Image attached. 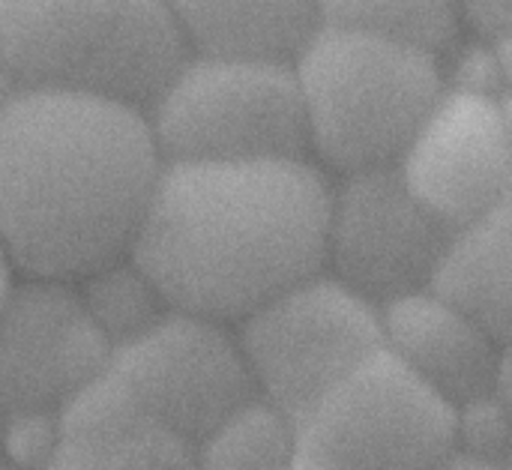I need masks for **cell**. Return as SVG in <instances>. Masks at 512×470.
Segmentation results:
<instances>
[{"mask_svg": "<svg viewBox=\"0 0 512 470\" xmlns=\"http://www.w3.org/2000/svg\"><path fill=\"white\" fill-rule=\"evenodd\" d=\"M306 144L345 177L396 168L441 99L438 57L324 21L294 63Z\"/></svg>", "mask_w": 512, "mask_h": 470, "instance_id": "277c9868", "label": "cell"}, {"mask_svg": "<svg viewBox=\"0 0 512 470\" xmlns=\"http://www.w3.org/2000/svg\"><path fill=\"white\" fill-rule=\"evenodd\" d=\"M84 285L87 288L78 297L93 324L111 342V348L135 339L168 312V306L147 282V276L132 264V258L93 273L90 279H84Z\"/></svg>", "mask_w": 512, "mask_h": 470, "instance_id": "ac0fdd59", "label": "cell"}, {"mask_svg": "<svg viewBox=\"0 0 512 470\" xmlns=\"http://www.w3.org/2000/svg\"><path fill=\"white\" fill-rule=\"evenodd\" d=\"M456 450L512 465V417L495 390L456 408Z\"/></svg>", "mask_w": 512, "mask_h": 470, "instance_id": "d6986e66", "label": "cell"}, {"mask_svg": "<svg viewBox=\"0 0 512 470\" xmlns=\"http://www.w3.org/2000/svg\"><path fill=\"white\" fill-rule=\"evenodd\" d=\"M297 432L306 453L342 470H432L456 450V405L378 348Z\"/></svg>", "mask_w": 512, "mask_h": 470, "instance_id": "52a82bcc", "label": "cell"}, {"mask_svg": "<svg viewBox=\"0 0 512 470\" xmlns=\"http://www.w3.org/2000/svg\"><path fill=\"white\" fill-rule=\"evenodd\" d=\"M432 288L512 345V186L498 207L453 234Z\"/></svg>", "mask_w": 512, "mask_h": 470, "instance_id": "9a60e30c", "label": "cell"}, {"mask_svg": "<svg viewBox=\"0 0 512 470\" xmlns=\"http://www.w3.org/2000/svg\"><path fill=\"white\" fill-rule=\"evenodd\" d=\"M453 231L405 186L396 168L345 177L333 189L327 264L378 309L435 285Z\"/></svg>", "mask_w": 512, "mask_h": 470, "instance_id": "9c48e42d", "label": "cell"}, {"mask_svg": "<svg viewBox=\"0 0 512 470\" xmlns=\"http://www.w3.org/2000/svg\"><path fill=\"white\" fill-rule=\"evenodd\" d=\"M297 470H342L336 468V465H330V462H324V459H318V456H312V453H300V462H297Z\"/></svg>", "mask_w": 512, "mask_h": 470, "instance_id": "603a6c76", "label": "cell"}, {"mask_svg": "<svg viewBox=\"0 0 512 470\" xmlns=\"http://www.w3.org/2000/svg\"><path fill=\"white\" fill-rule=\"evenodd\" d=\"M498 99L444 87L396 165L417 201L453 234L510 192L512 144Z\"/></svg>", "mask_w": 512, "mask_h": 470, "instance_id": "8fae6325", "label": "cell"}, {"mask_svg": "<svg viewBox=\"0 0 512 470\" xmlns=\"http://www.w3.org/2000/svg\"><path fill=\"white\" fill-rule=\"evenodd\" d=\"M39 470H195V444L147 417L105 369L57 414V438Z\"/></svg>", "mask_w": 512, "mask_h": 470, "instance_id": "7c38bea8", "label": "cell"}, {"mask_svg": "<svg viewBox=\"0 0 512 470\" xmlns=\"http://www.w3.org/2000/svg\"><path fill=\"white\" fill-rule=\"evenodd\" d=\"M432 470H512V465L492 462V459H480V456H468L462 450H453L450 456H444Z\"/></svg>", "mask_w": 512, "mask_h": 470, "instance_id": "ffe728a7", "label": "cell"}, {"mask_svg": "<svg viewBox=\"0 0 512 470\" xmlns=\"http://www.w3.org/2000/svg\"><path fill=\"white\" fill-rule=\"evenodd\" d=\"M300 453L297 423L255 399L195 447V470H297Z\"/></svg>", "mask_w": 512, "mask_h": 470, "instance_id": "2e32d148", "label": "cell"}, {"mask_svg": "<svg viewBox=\"0 0 512 470\" xmlns=\"http://www.w3.org/2000/svg\"><path fill=\"white\" fill-rule=\"evenodd\" d=\"M108 369L147 417L195 447L261 399L240 342L219 321L171 309L117 345Z\"/></svg>", "mask_w": 512, "mask_h": 470, "instance_id": "ba28073f", "label": "cell"}, {"mask_svg": "<svg viewBox=\"0 0 512 470\" xmlns=\"http://www.w3.org/2000/svg\"><path fill=\"white\" fill-rule=\"evenodd\" d=\"M495 396L504 402V408L512 417V345L501 351V366H498V378H495Z\"/></svg>", "mask_w": 512, "mask_h": 470, "instance_id": "44dd1931", "label": "cell"}, {"mask_svg": "<svg viewBox=\"0 0 512 470\" xmlns=\"http://www.w3.org/2000/svg\"><path fill=\"white\" fill-rule=\"evenodd\" d=\"M237 342L258 396L300 423L384 348L381 309L336 276L318 273L240 321Z\"/></svg>", "mask_w": 512, "mask_h": 470, "instance_id": "8992f818", "label": "cell"}, {"mask_svg": "<svg viewBox=\"0 0 512 470\" xmlns=\"http://www.w3.org/2000/svg\"><path fill=\"white\" fill-rule=\"evenodd\" d=\"M384 348L450 405L495 390L504 345L435 288L381 306Z\"/></svg>", "mask_w": 512, "mask_h": 470, "instance_id": "4fadbf2b", "label": "cell"}, {"mask_svg": "<svg viewBox=\"0 0 512 470\" xmlns=\"http://www.w3.org/2000/svg\"><path fill=\"white\" fill-rule=\"evenodd\" d=\"M495 54H498V66H501V78H504V93H512V33L501 42H492Z\"/></svg>", "mask_w": 512, "mask_h": 470, "instance_id": "7402d4cb", "label": "cell"}, {"mask_svg": "<svg viewBox=\"0 0 512 470\" xmlns=\"http://www.w3.org/2000/svg\"><path fill=\"white\" fill-rule=\"evenodd\" d=\"M165 156L150 117L78 90H15L0 108V252L42 282L129 258Z\"/></svg>", "mask_w": 512, "mask_h": 470, "instance_id": "6da1fadb", "label": "cell"}, {"mask_svg": "<svg viewBox=\"0 0 512 470\" xmlns=\"http://www.w3.org/2000/svg\"><path fill=\"white\" fill-rule=\"evenodd\" d=\"M330 204L303 156L165 162L129 258L171 312L246 321L321 273Z\"/></svg>", "mask_w": 512, "mask_h": 470, "instance_id": "7a4b0ae2", "label": "cell"}, {"mask_svg": "<svg viewBox=\"0 0 512 470\" xmlns=\"http://www.w3.org/2000/svg\"><path fill=\"white\" fill-rule=\"evenodd\" d=\"M9 264H6V258H3V252H0V303H3V297L9 294V288H12V282H9Z\"/></svg>", "mask_w": 512, "mask_h": 470, "instance_id": "484cf974", "label": "cell"}, {"mask_svg": "<svg viewBox=\"0 0 512 470\" xmlns=\"http://www.w3.org/2000/svg\"><path fill=\"white\" fill-rule=\"evenodd\" d=\"M111 342L78 294L33 279L0 303V420L57 417L63 405L102 375Z\"/></svg>", "mask_w": 512, "mask_h": 470, "instance_id": "30bf717a", "label": "cell"}, {"mask_svg": "<svg viewBox=\"0 0 512 470\" xmlns=\"http://www.w3.org/2000/svg\"><path fill=\"white\" fill-rule=\"evenodd\" d=\"M165 162L303 156L306 120L294 66L192 54L147 111Z\"/></svg>", "mask_w": 512, "mask_h": 470, "instance_id": "5b68a950", "label": "cell"}, {"mask_svg": "<svg viewBox=\"0 0 512 470\" xmlns=\"http://www.w3.org/2000/svg\"><path fill=\"white\" fill-rule=\"evenodd\" d=\"M189 57L177 6L0 0V66L18 90H78L147 114Z\"/></svg>", "mask_w": 512, "mask_h": 470, "instance_id": "3957f363", "label": "cell"}, {"mask_svg": "<svg viewBox=\"0 0 512 470\" xmlns=\"http://www.w3.org/2000/svg\"><path fill=\"white\" fill-rule=\"evenodd\" d=\"M15 90H18V87L12 84V78H9V75H6V69L0 66V108L6 105V99H9Z\"/></svg>", "mask_w": 512, "mask_h": 470, "instance_id": "d4e9b609", "label": "cell"}, {"mask_svg": "<svg viewBox=\"0 0 512 470\" xmlns=\"http://www.w3.org/2000/svg\"><path fill=\"white\" fill-rule=\"evenodd\" d=\"M324 21L372 33L378 39L441 57L462 33V6L426 3V0H363L321 6Z\"/></svg>", "mask_w": 512, "mask_h": 470, "instance_id": "e0dca14e", "label": "cell"}, {"mask_svg": "<svg viewBox=\"0 0 512 470\" xmlns=\"http://www.w3.org/2000/svg\"><path fill=\"white\" fill-rule=\"evenodd\" d=\"M498 105H501V117H504V126H507V135H510L512 144V93H501Z\"/></svg>", "mask_w": 512, "mask_h": 470, "instance_id": "cb8c5ba5", "label": "cell"}, {"mask_svg": "<svg viewBox=\"0 0 512 470\" xmlns=\"http://www.w3.org/2000/svg\"><path fill=\"white\" fill-rule=\"evenodd\" d=\"M192 54L294 66L324 24L315 3H183Z\"/></svg>", "mask_w": 512, "mask_h": 470, "instance_id": "5bb4252c", "label": "cell"}]
</instances>
